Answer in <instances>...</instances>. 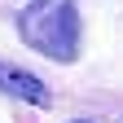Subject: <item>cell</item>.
<instances>
[{
    "instance_id": "obj_1",
    "label": "cell",
    "mask_w": 123,
    "mask_h": 123,
    "mask_svg": "<svg viewBox=\"0 0 123 123\" xmlns=\"http://www.w3.org/2000/svg\"><path fill=\"white\" fill-rule=\"evenodd\" d=\"M22 40L35 53L53 62H75L79 57V13L75 0H31V9H22Z\"/></svg>"
},
{
    "instance_id": "obj_2",
    "label": "cell",
    "mask_w": 123,
    "mask_h": 123,
    "mask_svg": "<svg viewBox=\"0 0 123 123\" xmlns=\"http://www.w3.org/2000/svg\"><path fill=\"white\" fill-rule=\"evenodd\" d=\"M0 88L9 92V97H18V101H26V105H49L53 97H49V88H44L35 75H26V70H18L13 62H0Z\"/></svg>"
}]
</instances>
